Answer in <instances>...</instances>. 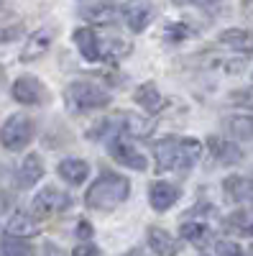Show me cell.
<instances>
[{
	"mask_svg": "<svg viewBox=\"0 0 253 256\" xmlns=\"http://www.w3.org/2000/svg\"><path fill=\"white\" fill-rule=\"evenodd\" d=\"M131 198V180L118 172H102L84 192V205L97 212H108L120 208Z\"/></svg>",
	"mask_w": 253,
	"mask_h": 256,
	"instance_id": "obj_1",
	"label": "cell"
},
{
	"mask_svg": "<svg viewBox=\"0 0 253 256\" xmlns=\"http://www.w3.org/2000/svg\"><path fill=\"white\" fill-rule=\"evenodd\" d=\"M64 102H67V110H72V113H92V110L108 108L113 102V95L97 82L74 80L64 90Z\"/></svg>",
	"mask_w": 253,
	"mask_h": 256,
	"instance_id": "obj_2",
	"label": "cell"
},
{
	"mask_svg": "<svg viewBox=\"0 0 253 256\" xmlns=\"http://www.w3.org/2000/svg\"><path fill=\"white\" fill-rule=\"evenodd\" d=\"M36 136V120L26 113H13L0 126V144L8 152H20L26 148Z\"/></svg>",
	"mask_w": 253,
	"mask_h": 256,
	"instance_id": "obj_3",
	"label": "cell"
},
{
	"mask_svg": "<svg viewBox=\"0 0 253 256\" xmlns=\"http://www.w3.org/2000/svg\"><path fill=\"white\" fill-rule=\"evenodd\" d=\"M72 205H74V200H72V195L67 190H59V187L49 184V187L36 192V198L31 202V212L38 220H44V218H54V216L67 212Z\"/></svg>",
	"mask_w": 253,
	"mask_h": 256,
	"instance_id": "obj_4",
	"label": "cell"
},
{
	"mask_svg": "<svg viewBox=\"0 0 253 256\" xmlns=\"http://www.w3.org/2000/svg\"><path fill=\"white\" fill-rule=\"evenodd\" d=\"M10 95L20 105H44L49 102V90L44 88V82L33 74H20L10 84Z\"/></svg>",
	"mask_w": 253,
	"mask_h": 256,
	"instance_id": "obj_5",
	"label": "cell"
},
{
	"mask_svg": "<svg viewBox=\"0 0 253 256\" xmlns=\"http://www.w3.org/2000/svg\"><path fill=\"white\" fill-rule=\"evenodd\" d=\"M108 154L125 169H136V172H146L149 169V159H146L138 148L133 146V141L128 136H115L108 141Z\"/></svg>",
	"mask_w": 253,
	"mask_h": 256,
	"instance_id": "obj_6",
	"label": "cell"
},
{
	"mask_svg": "<svg viewBox=\"0 0 253 256\" xmlns=\"http://www.w3.org/2000/svg\"><path fill=\"white\" fill-rule=\"evenodd\" d=\"M154 18V0H128L123 6V20L131 34H143Z\"/></svg>",
	"mask_w": 253,
	"mask_h": 256,
	"instance_id": "obj_7",
	"label": "cell"
},
{
	"mask_svg": "<svg viewBox=\"0 0 253 256\" xmlns=\"http://www.w3.org/2000/svg\"><path fill=\"white\" fill-rule=\"evenodd\" d=\"M154 164L159 174L179 169V136H164L154 144Z\"/></svg>",
	"mask_w": 253,
	"mask_h": 256,
	"instance_id": "obj_8",
	"label": "cell"
},
{
	"mask_svg": "<svg viewBox=\"0 0 253 256\" xmlns=\"http://www.w3.org/2000/svg\"><path fill=\"white\" fill-rule=\"evenodd\" d=\"M82 18L90 20V26H113L118 18H123V8L115 0H97L82 8Z\"/></svg>",
	"mask_w": 253,
	"mask_h": 256,
	"instance_id": "obj_9",
	"label": "cell"
},
{
	"mask_svg": "<svg viewBox=\"0 0 253 256\" xmlns=\"http://www.w3.org/2000/svg\"><path fill=\"white\" fill-rule=\"evenodd\" d=\"M207 148H210V156H213L218 164H223V166H236V164L243 162V148L233 138L210 136L207 138Z\"/></svg>",
	"mask_w": 253,
	"mask_h": 256,
	"instance_id": "obj_10",
	"label": "cell"
},
{
	"mask_svg": "<svg viewBox=\"0 0 253 256\" xmlns=\"http://www.w3.org/2000/svg\"><path fill=\"white\" fill-rule=\"evenodd\" d=\"M51 44H54V28H46V26L44 28H36L33 34H28L23 49H20V62L28 64V62L41 59L51 49Z\"/></svg>",
	"mask_w": 253,
	"mask_h": 256,
	"instance_id": "obj_11",
	"label": "cell"
},
{
	"mask_svg": "<svg viewBox=\"0 0 253 256\" xmlns=\"http://www.w3.org/2000/svg\"><path fill=\"white\" fill-rule=\"evenodd\" d=\"M5 233L15 238H33L41 233V223L31 210H15L5 223Z\"/></svg>",
	"mask_w": 253,
	"mask_h": 256,
	"instance_id": "obj_12",
	"label": "cell"
},
{
	"mask_svg": "<svg viewBox=\"0 0 253 256\" xmlns=\"http://www.w3.org/2000/svg\"><path fill=\"white\" fill-rule=\"evenodd\" d=\"M125 116H128V113H110V116H105V118L95 120L92 128L84 136H87L90 141H100V138L110 141L115 136H123L125 134Z\"/></svg>",
	"mask_w": 253,
	"mask_h": 256,
	"instance_id": "obj_13",
	"label": "cell"
},
{
	"mask_svg": "<svg viewBox=\"0 0 253 256\" xmlns=\"http://www.w3.org/2000/svg\"><path fill=\"white\" fill-rule=\"evenodd\" d=\"M72 38L84 62H102V38L95 34V28L82 26L72 34Z\"/></svg>",
	"mask_w": 253,
	"mask_h": 256,
	"instance_id": "obj_14",
	"label": "cell"
},
{
	"mask_svg": "<svg viewBox=\"0 0 253 256\" xmlns=\"http://www.w3.org/2000/svg\"><path fill=\"white\" fill-rule=\"evenodd\" d=\"M179 198H182V190H179L177 184H172V182H166V180H156V182H151V187H149V205H151L156 212L169 210Z\"/></svg>",
	"mask_w": 253,
	"mask_h": 256,
	"instance_id": "obj_15",
	"label": "cell"
},
{
	"mask_svg": "<svg viewBox=\"0 0 253 256\" xmlns=\"http://www.w3.org/2000/svg\"><path fill=\"white\" fill-rule=\"evenodd\" d=\"M56 174L61 182H67L69 187H79L87 182L90 177V164L84 159H77V156H69V159H61L56 164Z\"/></svg>",
	"mask_w": 253,
	"mask_h": 256,
	"instance_id": "obj_16",
	"label": "cell"
},
{
	"mask_svg": "<svg viewBox=\"0 0 253 256\" xmlns=\"http://www.w3.org/2000/svg\"><path fill=\"white\" fill-rule=\"evenodd\" d=\"M44 174H46V166H44V162H41V156L38 154H28L18 166L15 182H18L20 190H31L36 182L44 180Z\"/></svg>",
	"mask_w": 253,
	"mask_h": 256,
	"instance_id": "obj_17",
	"label": "cell"
},
{
	"mask_svg": "<svg viewBox=\"0 0 253 256\" xmlns=\"http://www.w3.org/2000/svg\"><path fill=\"white\" fill-rule=\"evenodd\" d=\"M146 241H149V248L154 256H177L179 254V241L159 226H151L146 230Z\"/></svg>",
	"mask_w": 253,
	"mask_h": 256,
	"instance_id": "obj_18",
	"label": "cell"
},
{
	"mask_svg": "<svg viewBox=\"0 0 253 256\" xmlns=\"http://www.w3.org/2000/svg\"><path fill=\"white\" fill-rule=\"evenodd\" d=\"M220 46L230 49V52H238V54H253V31L246 28H225L220 36Z\"/></svg>",
	"mask_w": 253,
	"mask_h": 256,
	"instance_id": "obj_19",
	"label": "cell"
},
{
	"mask_svg": "<svg viewBox=\"0 0 253 256\" xmlns=\"http://www.w3.org/2000/svg\"><path fill=\"white\" fill-rule=\"evenodd\" d=\"M223 190L230 202H253V177H241V174L225 177Z\"/></svg>",
	"mask_w": 253,
	"mask_h": 256,
	"instance_id": "obj_20",
	"label": "cell"
},
{
	"mask_svg": "<svg viewBox=\"0 0 253 256\" xmlns=\"http://www.w3.org/2000/svg\"><path fill=\"white\" fill-rule=\"evenodd\" d=\"M202 152H205V144L195 136H179V169L177 172H187L192 169L200 159H202Z\"/></svg>",
	"mask_w": 253,
	"mask_h": 256,
	"instance_id": "obj_21",
	"label": "cell"
},
{
	"mask_svg": "<svg viewBox=\"0 0 253 256\" xmlns=\"http://www.w3.org/2000/svg\"><path fill=\"white\" fill-rule=\"evenodd\" d=\"M133 102L138 105V108H143L146 113H159L161 105H164V98H161V92H159V88L154 82H143L133 92Z\"/></svg>",
	"mask_w": 253,
	"mask_h": 256,
	"instance_id": "obj_22",
	"label": "cell"
},
{
	"mask_svg": "<svg viewBox=\"0 0 253 256\" xmlns=\"http://www.w3.org/2000/svg\"><path fill=\"white\" fill-rule=\"evenodd\" d=\"M179 236L187 241V244H192V246H205L210 241V236H213V230H210V226L200 218H192V220H184L179 226Z\"/></svg>",
	"mask_w": 253,
	"mask_h": 256,
	"instance_id": "obj_23",
	"label": "cell"
},
{
	"mask_svg": "<svg viewBox=\"0 0 253 256\" xmlns=\"http://www.w3.org/2000/svg\"><path fill=\"white\" fill-rule=\"evenodd\" d=\"M223 128L228 131V136H233L238 141H253V113L228 116L223 120Z\"/></svg>",
	"mask_w": 253,
	"mask_h": 256,
	"instance_id": "obj_24",
	"label": "cell"
},
{
	"mask_svg": "<svg viewBox=\"0 0 253 256\" xmlns=\"http://www.w3.org/2000/svg\"><path fill=\"white\" fill-rule=\"evenodd\" d=\"M131 52H133V46L128 44V41H123V38L102 41V62H105V64H115V62H120L123 56H128Z\"/></svg>",
	"mask_w": 253,
	"mask_h": 256,
	"instance_id": "obj_25",
	"label": "cell"
},
{
	"mask_svg": "<svg viewBox=\"0 0 253 256\" xmlns=\"http://www.w3.org/2000/svg\"><path fill=\"white\" fill-rule=\"evenodd\" d=\"M0 251H3V256H33V248L28 246L26 238H15L8 233L0 241Z\"/></svg>",
	"mask_w": 253,
	"mask_h": 256,
	"instance_id": "obj_26",
	"label": "cell"
},
{
	"mask_svg": "<svg viewBox=\"0 0 253 256\" xmlns=\"http://www.w3.org/2000/svg\"><path fill=\"white\" fill-rule=\"evenodd\" d=\"M189 36H195V28L189 24H182V20H174V24L164 26V41H169V44H182Z\"/></svg>",
	"mask_w": 253,
	"mask_h": 256,
	"instance_id": "obj_27",
	"label": "cell"
},
{
	"mask_svg": "<svg viewBox=\"0 0 253 256\" xmlns=\"http://www.w3.org/2000/svg\"><path fill=\"white\" fill-rule=\"evenodd\" d=\"M172 6H177V8L192 6V8L202 10L205 16H213V18L223 13V0H172Z\"/></svg>",
	"mask_w": 253,
	"mask_h": 256,
	"instance_id": "obj_28",
	"label": "cell"
},
{
	"mask_svg": "<svg viewBox=\"0 0 253 256\" xmlns=\"http://www.w3.org/2000/svg\"><path fill=\"white\" fill-rule=\"evenodd\" d=\"M230 102L238 105V108H251L253 110V88H243V90L230 92Z\"/></svg>",
	"mask_w": 253,
	"mask_h": 256,
	"instance_id": "obj_29",
	"label": "cell"
},
{
	"mask_svg": "<svg viewBox=\"0 0 253 256\" xmlns=\"http://www.w3.org/2000/svg\"><path fill=\"white\" fill-rule=\"evenodd\" d=\"M215 251H218V256H246L243 248H241L236 241H228V238L215 241Z\"/></svg>",
	"mask_w": 253,
	"mask_h": 256,
	"instance_id": "obj_30",
	"label": "cell"
},
{
	"mask_svg": "<svg viewBox=\"0 0 253 256\" xmlns=\"http://www.w3.org/2000/svg\"><path fill=\"white\" fill-rule=\"evenodd\" d=\"M72 256H102L100 246L92 244V241H79L74 248H72Z\"/></svg>",
	"mask_w": 253,
	"mask_h": 256,
	"instance_id": "obj_31",
	"label": "cell"
},
{
	"mask_svg": "<svg viewBox=\"0 0 253 256\" xmlns=\"http://www.w3.org/2000/svg\"><path fill=\"white\" fill-rule=\"evenodd\" d=\"M92 233H95V228H92L90 220H79L77 223V238L79 241H92Z\"/></svg>",
	"mask_w": 253,
	"mask_h": 256,
	"instance_id": "obj_32",
	"label": "cell"
},
{
	"mask_svg": "<svg viewBox=\"0 0 253 256\" xmlns=\"http://www.w3.org/2000/svg\"><path fill=\"white\" fill-rule=\"evenodd\" d=\"M44 256H64L59 251V246L56 244H46V248H44Z\"/></svg>",
	"mask_w": 253,
	"mask_h": 256,
	"instance_id": "obj_33",
	"label": "cell"
},
{
	"mask_svg": "<svg viewBox=\"0 0 253 256\" xmlns=\"http://www.w3.org/2000/svg\"><path fill=\"white\" fill-rule=\"evenodd\" d=\"M243 233H246V236H251V238H253V220H248V223H246Z\"/></svg>",
	"mask_w": 253,
	"mask_h": 256,
	"instance_id": "obj_34",
	"label": "cell"
},
{
	"mask_svg": "<svg viewBox=\"0 0 253 256\" xmlns=\"http://www.w3.org/2000/svg\"><path fill=\"white\" fill-rule=\"evenodd\" d=\"M123 256H146V254H143L141 248H131V251H125Z\"/></svg>",
	"mask_w": 253,
	"mask_h": 256,
	"instance_id": "obj_35",
	"label": "cell"
},
{
	"mask_svg": "<svg viewBox=\"0 0 253 256\" xmlns=\"http://www.w3.org/2000/svg\"><path fill=\"white\" fill-rule=\"evenodd\" d=\"M5 80V70H3V64H0V82Z\"/></svg>",
	"mask_w": 253,
	"mask_h": 256,
	"instance_id": "obj_36",
	"label": "cell"
}]
</instances>
